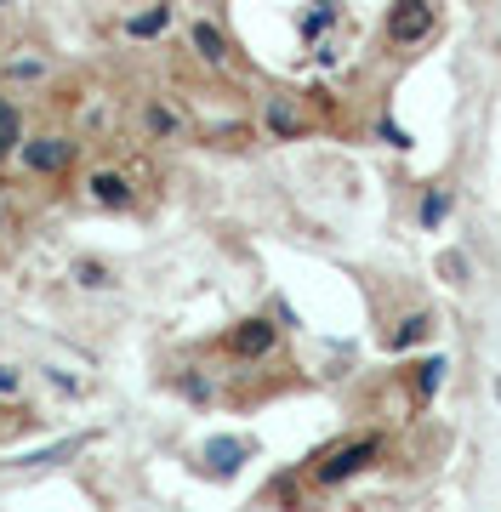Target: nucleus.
<instances>
[{
    "label": "nucleus",
    "instance_id": "6e6552de",
    "mask_svg": "<svg viewBox=\"0 0 501 512\" xmlns=\"http://www.w3.org/2000/svg\"><path fill=\"white\" fill-rule=\"evenodd\" d=\"M205 461H211V473H234L245 461V444L240 439H211L205 444Z\"/></svg>",
    "mask_w": 501,
    "mask_h": 512
},
{
    "label": "nucleus",
    "instance_id": "f3484780",
    "mask_svg": "<svg viewBox=\"0 0 501 512\" xmlns=\"http://www.w3.org/2000/svg\"><path fill=\"white\" fill-rule=\"evenodd\" d=\"M439 274L450 279V285H467V256H456V251H445L439 256Z\"/></svg>",
    "mask_w": 501,
    "mask_h": 512
},
{
    "label": "nucleus",
    "instance_id": "1a4fd4ad",
    "mask_svg": "<svg viewBox=\"0 0 501 512\" xmlns=\"http://www.w3.org/2000/svg\"><path fill=\"white\" fill-rule=\"evenodd\" d=\"M18 143H23V114L12 109L6 97H0V160H6V154H12Z\"/></svg>",
    "mask_w": 501,
    "mask_h": 512
},
{
    "label": "nucleus",
    "instance_id": "2eb2a0df",
    "mask_svg": "<svg viewBox=\"0 0 501 512\" xmlns=\"http://www.w3.org/2000/svg\"><path fill=\"white\" fill-rule=\"evenodd\" d=\"M439 376H445V359H427L422 365V376H416V399H433V393H439Z\"/></svg>",
    "mask_w": 501,
    "mask_h": 512
},
{
    "label": "nucleus",
    "instance_id": "f257e3e1",
    "mask_svg": "<svg viewBox=\"0 0 501 512\" xmlns=\"http://www.w3.org/2000/svg\"><path fill=\"white\" fill-rule=\"evenodd\" d=\"M382 456V439H353V444H342V450H331V456L314 467V484H348V478H359L371 461Z\"/></svg>",
    "mask_w": 501,
    "mask_h": 512
},
{
    "label": "nucleus",
    "instance_id": "9b49d317",
    "mask_svg": "<svg viewBox=\"0 0 501 512\" xmlns=\"http://www.w3.org/2000/svg\"><path fill=\"white\" fill-rule=\"evenodd\" d=\"M149 131L154 137H183V114L166 109V103H149Z\"/></svg>",
    "mask_w": 501,
    "mask_h": 512
},
{
    "label": "nucleus",
    "instance_id": "6ab92c4d",
    "mask_svg": "<svg viewBox=\"0 0 501 512\" xmlns=\"http://www.w3.org/2000/svg\"><path fill=\"white\" fill-rule=\"evenodd\" d=\"M496 399H501V376H496Z\"/></svg>",
    "mask_w": 501,
    "mask_h": 512
},
{
    "label": "nucleus",
    "instance_id": "423d86ee",
    "mask_svg": "<svg viewBox=\"0 0 501 512\" xmlns=\"http://www.w3.org/2000/svg\"><path fill=\"white\" fill-rule=\"evenodd\" d=\"M188 46H194L200 63H211V69H223L228 63V35L217 29V23H194V29H188Z\"/></svg>",
    "mask_w": 501,
    "mask_h": 512
},
{
    "label": "nucleus",
    "instance_id": "a211bd4d",
    "mask_svg": "<svg viewBox=\"0 0 501 512\" xmlns=\"http://www.w3.org/2000/svg\"><path fill=\"white\" fill-rule=\"evenodd\" d=\"M0 393H18V370L12 365H0Z\"/></svg>",
    "mask_w": 501,
    "mask_h": 512
},
{
    "label": "nucleus",
    "instance_id": "dca6fc26",
    "mask_svg": "<svg viewBox=\"0 0 501 512\" xmlns=\"http://www.w3.org/2000/svg\"><path fill=\"white\" fill-rule=\"evenodd\" d=\"M6 74H23V80H40V74H46V57H6Z\"/></svg>",
    "mask_w": 501,
    "mask_h": 512
},
{
    "label": "nucleus",
    "instance_id": "9d476101",
    "mask_svg": "<svg viewBox=\"0 0 501 512\" xmlns=\"http://www.w3.org/2000/svg\"><path fill=\"white\" fill-rule=\"evenodd\" d=\"M75 285H86V291H109L114 285V274H109V262H75Z\"/></svg>",
    "mask_w": 501,
    "mask_h": 512
},
{
    "label": "nucleus",
    "instance_id": "f03ea898",
    "mask_svg": "<svg viewBox=\"0 0 501 512\" xmlns=\"http://www.w3.org/2000/svg\"><path fill=\"white\" fill-rule=\"evenodd\" d=\"M433 35V0H399L388 12V40L393 46H416Z\"/></svg>",
    "mask_w": 501,
    "mask_h": 512
},
{
    "label": "nucleus",
    "instance_id": "20e7f679",
    "mask_svg": "<svg viewBox=\"0 0 501 512\" xmlns=\"http://www.w3.org/2000/svg\"><path fill=\"white\" fill-rule=\"evenodd\" d=\"M274 348H279V325H268V319H245V325H234V336H228V353H234V359H268Z\"/></svg>",
    "mask_w": 501,
    "mask_h": 512
},
{
    "label": "nucleus",
    "instance_id": "f8f14e48",
    "mask_svg": "<svg viewBox=\"0 0 501 512\" xmlns=\"http://www.w3.org/2000/svg\"><path fill=\"white\" fill-rule=\"evenodd\" d=\"M427 330H433V319H427V313H410V319H405V325H399V330H393V348H399V353H405V348H410V342H422V336H427Z\"/></svg>",
    "mask_w": 501,
    "mask_h": 512
},
{
    "label": "nucleus",
    "instance_id": "0eeeda50",
    "mask_svg": "<svg viewBox=\"0 0 501 512\" xmlns=\"http://www.w3.org/2000/svg\"><path fill=\"white\" fill-rule=\"evenodd\" d=\"M268 131H274V137H302V131H308V120L297 114V103H291V97H268Z\"/></svg>",
    "mask_w": 501,
    "mask_h": 512
},
{
    "label": "nucleus",
    "instance_id": "4468645a",
    "mask_svg": "<svg viewBox=\"0 0 501 512\" xmlns=\"http://www.w3.org/2000/svg\"><path fill=\"white\" fill-rule=\"evenodd\" d=\"M445 211H450V194H445V188H427V200H422V222H427V228H439V222H445Z\"/></svg>",
    "mask_w": 501,
    "mask_h": 512
},
{
    "label": "nucleus",
    "instance_id": "aec40b11",
    "mask_svg": "<svg viewBox=\"0 0 501 512\" xmlns=\"http://www.w3.org/2000/svg\"><path fill=\"white\" fill-rule=\"evenodd\" d=\"M0 6H6V0H0Z\"/></svg>",
    "mask_w": 501,
    "mask_h": 512
},
{
    "label": "nucleus",
    "instance_id": "7ed1b4c3",
    "mask_svg": "<svg viewBox=\"0 0 501 512\" xmlns=\"http://www.w3.org/2000/svg\"><path fill=\"white\" fill-rule=\"evenodd\" d=\"M69 160H75V143H69L63 131H46V137H35V143H23V165H29L35 177H57Z\"/></svg>",
    "mask_w": 501,
    "mask_h": 512
},
{
    "label": "nucleus",
    "instance_id": "ddd939ff",
    "mask_svg": "<svg viewBox=\"0 0 501 512\" xmlns=\"http://www.w3.org/2000/svg\"><path fill=\"white\" fill-rule=\"evenodd\" d=\"M166 18H171V6H154V12H143V18H131L126 23V35H160V29H166Z\"/></svg>",
    "mask_w": 501,
    "mask_h": 512
},
{
    "label": "nucleus",
    "instance_id": "39448f33",
    "mask_svg": "<svg viewBox=\"0 0 501 512\" xmlns=\"http://www.w3.org/2000/svg\"><path fill=\"white\" fill-rule=\"evenodd\" d=\"M86 194H92L103 211H126V205H131V177H120V171H92Z\"/></svg>",
    "mask_w": 501,
    "mask_h": 512
}]
</instances>
